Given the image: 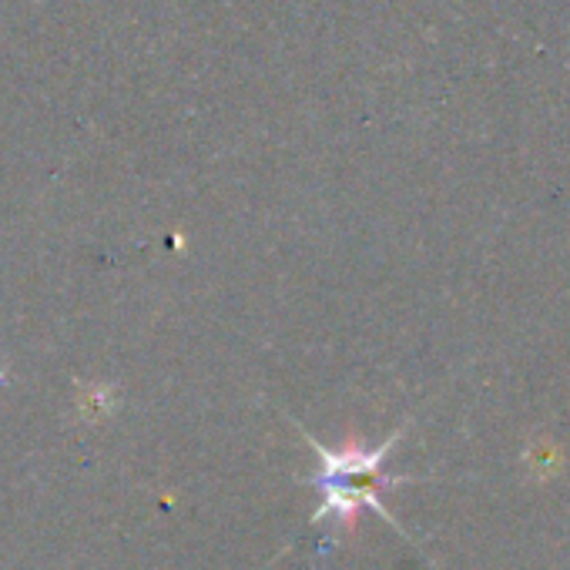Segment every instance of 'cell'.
I'll list each match as a JSON object with an SVG mask.
<instances>
[{
	"label": "cell",
	"mask_w": 570,
	"mask_h": 570,
	"mask_svg": "<svg viewBox=\"0 0 570 570\" xmlns=\"http://www.w3.org/2000/svg\"><path fill=\"white\" fill-rule=\"evenodd\" d=\"M303 436L309 440V446L320 456V470L313 473V483H316L323 503H320V510H316L313 520H340V523L353 527L356 523V510L360 507H373L396 530H403L393 520V513L383 507V497H380L383 490H390L396 483H406V476H386L383 473V460L393 450V443L400 440V433H393L386 443H380L373 450H363L353 440H346L343 450H326L313 433H303Z\"/></svg>",
	"instance_id": "cell-1"
}]
</instances>
